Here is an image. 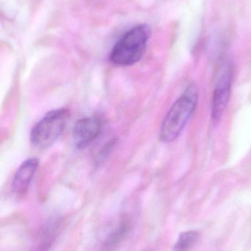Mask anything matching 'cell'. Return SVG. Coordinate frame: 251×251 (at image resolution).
Here are the masks:
<instances>
[{
	"mask_svg": "<svg viewBox=\"0 0 251 251\" xmlns=\"http://www.w3.org/2000/svg\"><path fill=\"white\" fill-rule=\"evenodd\" d=\"M198 100V90L190 84L178 99L165 118L160 129V139L171 143L178 138L195 110Z\"/></svg>",
	"mask_w": 251,
	"mask_h": 251,
	"instance_id": "cell-1",
	"label": "cell"
},
{
	"mask_svg": "<svg viewBox=\"0 0 251 251\" xmlns=\"http://www.w3.org/2000/svg\"><path fill=\"white\" fill-rule=\"evenodd\" d=\"M151 35V29L146 25H138L125 32L115 44L110 60L117 66H131L142 57Z\"/></svg>",
	"mask_w": 251,
	"mask_h": 251,
	"instance_id": "cell-2",
	"label": "cell"
},
{
	"mask_svg": "<svg viewBox=\"0 0 251 251\" xmlns=\"http://www.w3.org/2000/svg\"><path fill=\"white\" fill-rule=\"evenodd\" d=\"M69 113L65 109L52 110L32 128L30 141L34 147L47 149L53 144L63 132L69 119Z\"/></svg>",
	"mask_w": 251,
	"mask_h": 251,
	"instance_id": "cell-3",
	"label": "cell"
},
{
	"mask_svg": "<svg viewBox=\"0 0 251 251\" xmlns=\"http://www.w3.org/2000/svg\"><path fill=\"white\" fill-rule=\"evenodd\" d=\"M232 76L231 66L229 64L225 65L221 69L212 99V119L215 125L220 122L228 106L231 95Z\"/></svg>",
	"mask_w": 251,
	"mask_h": 251,
	"instance_id": "cell-4",
	"label": "cell"
},
{
	"mask_svg": "<svg viewBox=\"0 0 251 251\" xmlns=\"http://www.w3.org/2000/svg\"><path fill=\"white\" fill-rule=\"evenodd\" d=\"M103 128L101 119L91 116L80 119L75 123L72 131L74 143L76 148L84 149L94 141L100 135Z\"/></svg>",
	"mask_w": 251,
	"mask_h": 251,
	"instance_id": "cell-5",
	"label": "cell"
},
{
	"mask_svg": "<svg viewBox=\"0 0 251 251\" xmlns=\"http://www.w3.org/2000/svg\"><path fill=\"white\" fill-rule=\"evenodd\" d=\"M38 167V159L36 158L27 159L19 166L12 184L15 193L23 194L28 190Z\"/></svg>",
	"mask_w": 251,
	"mask_h": 251,
	"instance_id": "cell-6",
	"label": "cell"
},
{
	"mask_svg": "<svg viewBox=\"0 0 251 251\" xmlns=\"http://www.w3.org/2000/svg\"><path fill=\"white\" fill-rule=\"evenodd\" d=\"M200 233L189 231L181 233L171 251H189L200 238Z\"/></svg>",
	"mask_w": 251,
	"mask_h": 251,
	"instance_id": "cell-7",
	"label": "cell"
},
{
	"mask_svg": "<svg viewBox=\"0 0 251 251\" xmlns=\"http://www.w3.org/2000/svg\"><path fill=\"white\" fill-rule=\"evenodd\" d=\"M128 224L123 223L121 224L119 227L116 228L112 234H109L108 238L105 242L104 247L107 250H111L113 248L116 247V245L119 244L128 231Z\"/></svg>",
	"mask_w": 251,
	"mask_h": 251,
	"instance_id": "cell-8",
	"label": "cell"
}]
</instances>
